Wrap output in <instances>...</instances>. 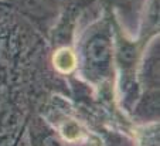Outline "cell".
I'll return each mask as SVG.
<instances>
[{
	"instance_id": "6da1fadb",
	"label": "cell",
	"mask_w": 160,
	"mask_h": 146,
	"mask_svg": "<svg viewBox=\"0 0 160 146\" xmlns=\"http://www.w3.org/2000/svg\"><path fill=\"white\" fill-rule=\"evenodd\" d=\"M112 41L106 31L94 33L82 44L79 51L81 71L88 81L103 82L112 71Z\"/></svg>"
}]
</instances>
